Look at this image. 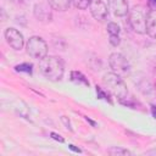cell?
<instances>
[{"mask_svg": "<svg viewBox=\"0 0 156 156\" xmlns=\"http://www.w3.org/2000/svg\"><path fill=\"white\" fill-rule=\"evenodd\" d=\"M50 135H51V138H52V139H55V140H57V141H60V143H63V141H65V140H63V138H62L60 134H56V133H54V132H52Z\"/></svg>", "mask_w": 156, "mask_h": 156, "instance_id": "cell-20", "label": "cell"}, {"mask_svg": "<svg viewBox=\"0 0 156 156\" xmlns=\"http://www.w3.org/2000/svg\"><path fill=\"white\" fill-rule=\"evenodd\" d=\"M68 147H69L71 150H73V151H76V152H80V150H79V149H77V147H74V145H69Z\"/></svg>", "mask_w": 156, "mask_h": 156, "instance_id": "cell-23", "label": "cell"}, {"mask_svg": "<svg viewBox=\"0 0 156 156\" xmlns=\"http://www.w3.org/2000/svg\"><path fill=\"white\" fill-rule=\"evenodd\" d=\"M15 71L16 72H26L28 74H32L33 66H32V63H20V65L15 66Z\"/></svg>", "mask_w": 156, "mask_h": 156, "instance_id": "cell-14", "label": "cell"}, {"mask_svg": "<svg viewBox=\"0 0 156 156\" xmlns=\"http://www.w3.org/2000/svg\"><path fill=\"white\" fill-rule=\"evenodd\" d=\"M155 88H156V84H155Z\"/></svg>", "mask_w": 156, "mask_h": 156, "instance_id": "cell-24", "label": "cell"}, {"mask_svg": "<svg viewBox=\"0 0 156 156\" xmlns=\"http://www.w3.org/2000/svg\"><path fill=\"white\" fill-rule=\"evenodd\" d=\"M39 71L49 80L57 82L63 77L65 67L60 57L46 55L45 57L39 60Z\"/></svg>", "mask_w": 156, "mask_h": 156, "instance_id": "cell-1", "label": "cell"}, {"mask_svg": "<svg viewBox=\"0 0 156 156\" xmlns=\"http://www.w3.org/2000/svg\"><path fill=\"white\" fill-rule=\"evenodd\" d=\"M102 84L105 87V90L108 91L115 98H117L119 100V102L123 101L124 99H127L128 89H127V85L121 76H118L113 72H107L102 77Z\"/></svg>", "mask_w": 156, "mask_h": 156, "instance_id": "cell-2", "label": "cell"}, {"mask_svg": "<svg viewBox=\"0 0 156 156\" xmlns=\"http://www.w3.org/2000/svg\"><path fill=\"white\" fill-rule=\"evenodd\" d=\"M61 121L65 123V126H66L71 132L73 130V129H72V127H71V122H69V119H67V117H66V116H62V117H61Z\"/></svg>", "mask_w": 156, "mask_h": 156, "instance_id": "cell-19", "label": "cell"}, {"mask_svg": "<svg viewBox=\"0 0 156 156\" xmlns=\"http://www.w3.org/2000/svg\"><path fill=\"white\" fill-rule=\"evenodd\" d=\"M51 6L49 4L45 2H39L34 6L33 13L35 16V18L40 22H50L52 18V13H51Z\"/></svg>", "mask_w": 156, "mask_h": 156, "instance_id": "cell-8", "label": "cell"}, {"mask_svg": "<svg viewBox=\"0 0 156 156\" xmlns=\"http://www.w3.org/2000/svg\"><path fill=\"white\" fill-rule=\"evenodd\" d=\"M151 115H152L154 118H156V106L155 105L151 106Z\"/></svg>", "mask_w": 156, "mask_h": 156, "instance_id": "cell-21", "label": "cell"}, {"mask_svg": "<svg viewBox=\"0 0 156 156\" xmlns=\"http://www.w3.org/2000/svg\"><path fill=\"white\" fill-rule=\"evenodd\" d=\"M71 80L76 84H79V85H85V87H89V80L85 78V76L79 72V71H72L71 72Z\"/></svg>", "mask_w": 156, "mask_h": 156, "instance_id": "cell-12", "label": "cell"}, {"mask_svg": "<svg viewBox=\"0 0 156 156\" xmlns=\"http://www.w3.org/2000/svg\"><path fill=\"white\" fill-rule=\"evenodd\" d=\"M149 5L152 9H156V0H149Z\"/></svg>", "mask_w": 156, "mask_h": 156, "instance_id": "cell-22", "label": "cell"}, {"mask_svg": "<svg viewBox=\"0 0 156 156\" xmlns=\"http://www.w3.org/2000/svg\"><path fill=\"white\" fill-rule=\"evenodd\" d=\"M107 32L110 35H118L119 34V26L115 22H110L107 24Z\"/></svg>", "mask_w": 156, "mask_h": 156, "instance_id": "cell-16", "label": "cell"}, {"mask_svg": "<svg viewBox=\"0 0 156 156\" xmlns=\"http://www.w3.org/2000/svg\"><path fill=\"white\" fill-rule=\"evenodd\" d=\"M146 34L154 39H156V10H151L147 12L146 18Z\"/></svg>", "mask_w": 156, "mask_h": 156, "instance_id": "cell-10", "label": "cell"}, {"mask_svg": "<svg viewBox=\"0 0 156 156\" xmlns=\"http://www.w3.org/2000/svg\"><path fill=\"white\" fill-rule=\"evenodd\" d=\"M108 65L113 73L123 77H127L130 74V65L129 61L124 55L121 52H113L108 57Z\"/></svg>", "mask_w": 156, "mask_h": 156, "instance_id": "cell-5", "label": "cell"}, {"mask_svg": "<svg viewBox=\"0 0 156 156\" xmlns=\"http://www.w3.org/2000/svg\"><path fill=\"white\" fill-rule=\"evenodd\" d=\"M71 0H48V4L56 11H66L71 6Z\"/></svg>", "mask_w": 156, "mask_h": 156, "instance_id": "cell-11", "label": "cell"}, {"mask_svg": "<svg viewBox=\"0 0 156 156\" xmlns=\"http://www.w3.org/2000/svg\"><path fill=\"white\" fill-rule=\"evenodd\" d=\"M5 39L7 41V44L13 49V50H21L24 45V39L23 35L20 30H17L16 28H7L5 30Z\"/></svg>", "mask_w": 156, "mask_h": 156, "instance_id": "cell-6", "label": "cell"}, {"mask_svg": "<svg viewBox=\"0 0 156 156\" xmlns=\"http://www.w3.org/2000/svg\"><path fill=\"white\" fill-rule=\"evenodd\" d=\"M71 1H72L74 7L79 9V10H85V9H88L90 6L93 0H71Z\"/></svg>", "mask_w": 156, "mask_h": 156, "instance_id": "cell-15", "label": "cell"}, {"mask_svg": "<svg viewBox=\"0 0 156 156\" xmlns=\"http://www.w3.org/2000/svg\"><path fill=\"white\" fill-rule=\"evenodd\" d=\"M147 10L141 5L133 6L128 12V22L132 29L138 34L146 33V18H147Z\"/></svg>", "mask_w": 156, "mask_h": 156, "instance_id": "cell-3", "label": "cell"}, {"mask_svg": "<svg viewBox=\"0 0 156 156\" xmlns=\"http://www.w3.org/2000/svg\"><path fill=\"white\" fill-rule=\"evenodd\" d=\"M108 9L116 17H124L129 12L127 0H107Z\"/></svg>", "mask_w": 156, "mask_h": 156, "instance_id": "cell-9", "label": "cell"}, {"mask_svg": "<svg viewBox=\"0 0 156 156\" xmlns=\"http://www.w3.org/2000/svg\"><path fill=\"white\" fill-rule=\"evenodd\" d=\"M110 43H111L112 46H118L119 43H121L119 35H110Z\"/></svg>", "mask_w": 156, "mask_h": 156, "instance_id": "cell-18", "label": "cell"}, {"mask_svg": "<svg viewBox=\"0 0 156 156\" xmlns=\"http://www.w3.org/2000/svg\"><path fill=\"white\" fill-rule=\"evenodd\" d=\"M89 9H90L91 16L95 20L102 22V21H105L107 18V15H108L107 5L102 0H93L90 6H89Z\"/></svg>", "mask_w": 156, "mask_h": 156, "instance_id": "cell-7", "label": "cell"}, {"mask_svg": "<svg viewBox=\"0 0 156 156\" xmlns=\"http://www.w3.org/2000/svg\"><path fill=\"white\" fill-rule=\"evenodd\" d=\"M26 51L32 58L41 60L48 55V44L40 37H30L26 45Z\"/></svg>", "mask_w": 156, "mask_h": 156, "instance_id": "cell-4", "label": "cell"}, {"mask_svg": "<svg viewBox=\"0 0 156 156\" xmlns=\"http://www.w3.org/2000/svg\"><path fill=\"white\" fill-rule=\"evenodd\" d=\"M96 94H98V98L99 99H104V100L108 101L110 104H112V100L110 99V95L106 93V90H102V88L96 87Z\"/></svg>", "mask_w": 156, "mask_h": 156, "instance_id": "cell-17", "label": "cell"}, {"mask_svg": "<svg viewBox=\"0 0 156 156\" xmlns=\"http://www.w3.org/2000/svg\"><path fill=\"white\" fill-rule=\"evenodd\" d=\"M107 152L112 156H126V155H130V151L122 149V147H117V146H112L107 150Z\"/></svg>", "mask_w": 156, "mask_h": 156, "instance_id": "cell-13", "label": "cell"}]
</instances>
